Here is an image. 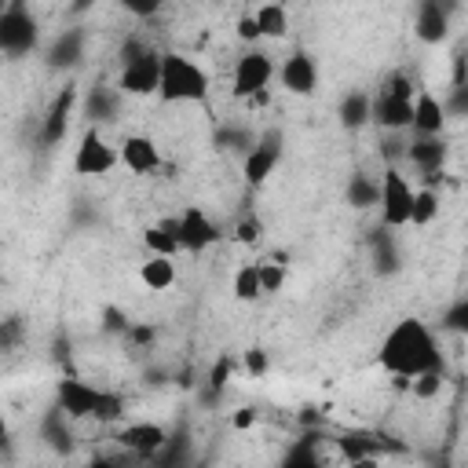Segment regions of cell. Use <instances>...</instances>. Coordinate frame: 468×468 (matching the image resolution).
I'll list each match as a JSON object with an SVG mask.
<instances>
[{
    "instance_id": "cell-5",
    "label": "cell",
    "mask_w": 468,
    "mask_h": 468,
    "mask_svg": "<svg viewBox=\"0 0 468 468\" xmlns=\"http://www.w3.org/2000/svg\"><path fill=\"white\" fill-rule=\"evenodd\" d=\"M0 48L7 58H22L40 48V22L22 0H11L0 15Z\"/></svg>"
},
{
    "instance_id": "cell-28",
    "label": "cell",
    "mask_w": 468,
    "mask_h": 468,
    "mask_svg": "<svg viewBox=\"0 0 468 468\" xmlns=\"http://www.w3.org/2000/svg\"><path fill=\"white\" fill-rule=\"evenodd\" d=\"M439 219V194L435 186H417L413 197V212H410V227H428Z\"/></svg>"
},
{
    "instance_id": "cell-11",
    "label": "cell",
    "mask_w": 468,
    "mask_h": 468,
    "mask_svg": "<svg viewBox=\"0 0 468 468\" xmlns=\"http://www.w3.org/2000/svg\"><path fill=\"white\" fill-rule=\"evenodd\" d=\"M278 80H282V88L289 95H300V99L314 95V88H318V62H314V55L307 48H292L285 55V62L278 66Z\"/></svg>"
},
{
    "instance_id": "cell-39",
    "label": "cell",
    "mask_w": 468,
    "mask_h": 468,
    "mask_svg": "<svg viewBox=\"0 0 468 468\" xmlns=\"http://www.w3.org/2000/svg\"><path fill=\"white\" fill-rule=\"evenodd\" d=\"M256 230H260V227H256V219H245V223L238 227V238H241V241H252V238H256Z\"/></svg>"
},
{
    "instance_id": "cell-41",
    "label": "cell",
    "mask_w": 468,
    "mask_h": 468,
    "mask_svg": "<svg viewBox=\"0 0 468 468\" xmlns=\"http://www.w3.org/2000/svg\"><path fill=\"white\" fill-rule=\"evenodd\" d=\"M435 4H439L442 11H450V15H457V11H461V0H435Z\"/></svg>"
},
{
    "instance_id": "cell-23",
    "label": "cell",
    "mask_w": 468,
    "mask_h": 468,
    "mask_svg": "<svg viewBox=\"0 0 468 468\" xmlns=\"http://www.w3.org/2000/svg\"><path fill=\"white\" fill-rule=\"evenodd\" d=\"M252 15H256V26H260L263 40H285V37H289V11H285L282 0L260 4Z\"/></svg>"
},
{
    "instance_id": "cell-16",
    "label": "cell",
    "mask_w": 468,
    "mask_h": 468,
    "mask_svg": "<svg viewBox=\"0 0 468 468\" xmlns=\"http://www.w3.org/2000/svg\"><path fill=\"white\" fill-rule=\"evenodd\" d=\"M450 113L442 106V99H435L428 88H417V99H413V124H410V135H442Z\"/></svg>"
},
{
    "instance_id": "cell-36",
    "label": "cell",
    "mask_w": 468,
    "mask_h": 468,
    "mask_svg": "<svg viewBox=\"0 0 468 468\" xmlns=\"http://www.w3.org/2000/svg\"><path fill=\"white\" fill-rule=\"evenodd\" d=\"M267 369H271L267 351H263V347H249V351H245V373H249V377H263Z\"/></svg>"
},
{
    "instance_id": "cell-10",
    "label": "cell",
    "mask_w": 468,
    "mask_h": 468,
    "mask_svg": "<svg viewBox=\"0 0 468 468\" xmlns=\"http://www.w3.org/2000/svg\"><path fill=\"white\" fill-rule=\"evenodd\" d=\"M176 234H179L183 252H205L208 245L219 241L216 219L205 216V208H197V205H186V208L176 216Z\"/></svg>"
},
{
    "instance_id": "cell-38",
    "label": "cell",
    "mask_w": 468,
    "mask_h": 468,
    "mask_svg": "<svg viewBox=\"0 0 468 468\" xmlns=\"http://www.w3.org/2000/svg\"><path fill=\"white\" fill-rule=\"evenodd\" d=\"M223 384H227V358H223V362L212 369V391H219Z\"/></svg>"
},
{
    "instance_id": "cell-17",
    "label": "cell",
    "mask_w": 468,
    "mask_h": 468,
    "mask_svg": "<svg viewBox=\"0 0 468 468\" xmlns=\"http://www.w3.org/2000/svg\"><path fill=\"white\" fill-rule=\"evenodd\" d=\"M450 22L453 15L442 11L435 0H417V11H413V33L420 44H442L450 37Z\"/></svg>"
},
{
    "instance_id": "cell-27",
    "label": "cell",
    "mask_w": 468,
    "mask_h": 468,
    "mask_svg": "<svg viewBox=\"0 0 468 468\" xmlns=\"http://www.w3.org/2000/svg\"><path fill=\"white\" fill-rule=\"evenodd\" d=\"M121 88H106V84H99V88H91L88 91V102H84V110H88V117L99 124V121H110L113 113H117V102H121Z\"/></svg>"
},
{
    "instance_id": "cell-8",
    "label": "cell",
    "mask_w": 468,
    "mask_h": 468,
    "mask_svg": "<svg viewBox=\"0 0 468 468\" xmlns=\"http://www.w3.org/2000/svg\"><path fill=\"white\" fill-rule=\"evenodd\" d=\"M282 154H285V132H282V128H263L260 139H256V146L241 157V176H245V183H249L252 190H260V186L271 179V172L278 168Z\"/></svg>"
},
{
    "instance_id": "cell-14",
    "label": "cell",
    "mask_w": 468,
    "mask_h": 468,
    "mask_svg": "<svg viewBox=\"0 0 468 468\" xmlns=\"http://www.w3.org/2000/svg\"><path fill=\"white\" fill-rule=\"evenodd\" d=\"M73 102H77V88H73V84H66V88L51 99V106H48V113H44V121H40V146H44V150H51V146H58V143L66 139Z\"/></svg>"
},
{
    "instance_id": "cell-35",
    "label": "cell",
    "mask_w": 468,
    "mask_h": 468,
    "mask_svg": "<svg viewBox=\"0 0 468 468\" xmlns=\"http://www.w3.org/2000/svg\"><path fill=\"white\" fill-rule=\"evenodd\" d=\"M234 33H238V40H241V44H249V48L263 40V33H260V26H256V15H241V18H238V26H234Z\"/></svg>"
},
{
    "instance_id": "cell-20",
    "label": "cell",
    "mask_w": 468,
    "mask_h": 468,
    "mask_svg": "<svg viewBox=\"0 0 468 468\" xmlns=\"http://www.w3.org/2000/svg\"><path fill=\"white\" fill-rule=\"evenodd\" d=\"M336 117H340V128H347V132H358V128L373 124V91H366V88L344 91L340 106H336Z\"/></svg>"
},
{
    "instance_id": "cell-6",
    "label": "cell",
    "mask_w": 468,
    "mask_h": 468,
    "mask_svg": "<svg viewBox=\"0 0 468 468\" xmlns=\"http://www.w3.org/2000/svg\"><path fill=\"white\" fill-rule=\"evenodd\" d=\"M278 77V66H274V55L271 51H263V48H245L241 55H238V62H234V77H230V91H234V99H256V95H263L267 88H271V80Z\"/></svg>"
},
{
    "instance_id": "cell-40",
    "label": "cell",
    "mask_w": 468,
    "mask_h": 468,
    "mask_svg": "<svg viewBox=\"0 0 468 468\" xmlns=\"http://www.w3.org/2000/svg\"><path fill=\"white\" fill-rule=\"evenodd\" d=\"M252 424V410H241L238 417H234V428H249Z\"/></svg>"
},
{
    "instance_id": "cell-31",
    "label": "cell",
    "mask_w": 468,
    "mask_h": 468,
    "mask_svg": "<svg viewBox=\"0 0 468 468\" xmlns=\"http://www.w3.org/2000/svg\"><path fill=\"white\" fill-rule=\"evenodd\" d=\"M442 380H446V369H428V373L410 377V388L417 399H435L442 391Z\"/></svg>"
},
{
    "instance_id": "cell-22",
    "label": "cell",
    "mask_w": 468,
    "mask_h": 468,
    "mask_svg": "<svg viewBox=\"0 0 468 468\" xmlns=\"http://www.w3.org/2000/svg\"><path fill=\"white\" fill-rule=\"evenodd\" d=\"M139 282L154 292H165L176 285V256H146L143 267H139Z\"/></svg>"
},
{
    "instance_id": "cell-15",
    "label": "cell",
    "mask_w": 468,
    "mask_h": 468,
    "mask_svg": "<svg viewBox=\"0 0 468 468\" xmlns=\"http://www.w3.org/2000/svg\"><path fill=\"white\" fill-rule=\"evenodd\" d=\"M369 267L377 278H391L402 271V252H399V241H395V230L377 223L373 234H369Z\"/></svg>"
},
{
    "instance_id": "cell-37",
    "label": "cell",
    "mask_w": 468,
    "mask_h": 468,
    "mask_svg": "<svg viewBox=\"0 0 468 468\" xmlns=\"http://www.w3.org/2000/svg\"><path fill=\"white\" fill-rule=\"evenodd\" d=\"M117 417H121V399H117V395H102V406H99L95 420L110 424V420H117Z\"/></svg>"
},
{
    "instance_id": "cell-18",
    "label": "cell",
    "mask_w": 468,
    "mask_h": 468,
    "mask_svg": "<svg viewBox=\"0 0 468 468\" xmlns=\"http://www.w3.org/2000/svg\"><path fill=\"white\" fill-rule=\"evenodd\" d=\"M121 165L135 176H154L161 168V146L150 135H128L121 143Z\"/></svg>"
},
{
    "instance_id": "cell-19",
    "label": "cell",
    "mask_w": 468,
    "mask_h": 468,
    "mask_svg": "<svg viewBox=\"0 0 468 468\" xmlns=\"http://www.w3.org/2000/svg\"><path fill=\"white\" fill-rule=\"evenodd\" d=\"M117 442H121L124 450L139 453V457H154V453L168 442V431H165L161 424H154V420H135V424H124V428L117 431Z\"/></svg>"
},
{
    "instance_id": "cell-12",
    "label": "cell",
    "mask_w": 468,
    "mask_h": 468,
    "mask_svg": "<svg viewBox=\"0 0 468 468\" xmlns=\"http://www.w3.org/2000/svg\"><path fill=\"white\" fill-rule=\"evenodd\" d=\"M446 154H450V146H446L442 135H410L406 161L424 176L428 186L435 183V176H442V168H446Z\"/></svg>"
},
{
    "instance_id": "cell-24",
    "label": "cell",
    "mask_w": 468,
    "mask_h": 468,
    "mask_svg": "<svg viewBox=\"0 0 468 468\" xmlns=\"http://www.w3.org/2000/svg\"><path fill=\"white\" fill-rule=\"evenodd\" d=\"M143 245H146V252H154V256H176V252H183L179 234H176V219H161V223L146 227V230H143Z\"/></svg>"
},
{
    "instance_id": "cell-32",
    "label": "cell",
    "mask_w": 468,
    "mask_h": 468,
    "mask_svg": "<svg viewBox=\"0 0 468 468\" xmlns=\"http://www.w3.org/2000/svg\"><path fill=\"white\" fill-rule=\"evenodd\" d=\"M442 106H446L450 117H468V80H464V77L453 80V88H450V95L442 99Z\"/></svg>"
},
{
    "instance_id": "cell-25",
    "label": "cell",
    "mask_w": 468,
    "mask_h": 468,
    "mask_svg": "<svg viewBox=\"0 0 468 468\" xmlns=\"http://www.w3.org/2000/svg\"><path fill=\"white\" fill-rule=\"evenodd\" d=\"M347 205L351 208H373V205H380V179H373L366 172H355L347 179Z\"/></svg>"
},
{
    "instance_id": "cell-1",
    "label": "cell",
    "mask_w": 468,
    "mask_h": 468,
    "mask_svg": "<svg viewBox=\"0 0 468 468\" xmlns=\"http://www.w3.org/2000/svg\"><path fill=\"white\" fill-rule=\"evenodd\" d=\"M377 362L384 373L391 377H417V373H428V369H446V358L439 351V340L435 333L428 329V322L420 318H399L384 340H380V351H377Z\"/></svg>"
},
{
    "instance_id": "cell-3",
    "label": "cell",
    "mask_w": 468,
    "mask_h": 468,
    "mask_svg": "<svg viewBox=\"0 0 468 468\" xmlns=\"http://www.w3.org/2000/svg\"><path fill=\"white\" fill-rule=\"evenodd\" d=\"M161 102H205L208 99V73L179 51H161Z\"/></svg>"
},
{
    "instance_id": "cell-13",
    "label": "cell",
    "mask_w": 468,
    "mask_h": 468,
    "mask_svg": "<svg viewBox=\"0 0 468 468\" xmlns=\"http://www.w3.org/2000/svg\"><path fill=\"white\" fill-rule=\"evenodd\" d=\"M102 395H106V391L91 388V384L80 380V377H62L58 388H55V402H58L73 420H80V417H95L99 406H102Z\"/></svg>"
},
{
    "instance_id": "cell-30",
    "label": "cell",
    "mask_w": 468,
    "mask_h": 468,
    "mask_svg": "<svg viewBox=\"0 0 468 468\" xmlns=\"http://www.w3.org/2000/svg\"><path fill=\"white\" fill-rule=\"evenodd\" d=\"M256 139H260V135H252L249 128H241V124H238V128H223V132L216 135V146L234 150V154H241V157H245V154L256 146Z\"/></svg>"
},
{
    "instance_id": "cell-9",
    "label": "cell",
    "mask_w": 468,
    "mask_h": 468,
    "mask_svg": "<svg viewBox=\"0 0 468 468\" xmlns=\"http://www.w3.org/2000/svg\"><path fill=\"white\" fill-rule=\"evenodd\" d=\"M117 161H121V150H113V146L102 139L99 124H88V132L80 135L77 154H73V172L91 179V176H106V172H113Z\"/></svg>"
},
{
    "instance_id": "cell-7",
    "label": "cell",
    "mask_w": 468,
    "mask_h": 468,
    "mask_svg": "<svg viewBox=\"0 0 468 468\" xmlns=\"http://www.w3.org/2000/svg\"><path fill=\"white\" fill-rule=\"evenodd\" d=\"M413 197H417V186L406 179V172L399 165H388L380 172V223L399 230V227H410V212H413Z\"/></svg>"
},
{
    "instance_id": "cell-2",
    "label": "cell",
    "mask_w": 468,
    "mask_h": 468,
    "mask_svg": "<svg viewBox=\"0 0 468 468\" xmlns=\"http://www.w3.org/2000/svg\"><path fill=\"white\" fill-rule=\"evenodd\" d=\"M413 99L417 88L410 80L406 69H395L380 80V88L373 91V124L380 132H410L413 124Z\"/></svg>"
},
{
    "instance_id": "cell-26",
    "label": "cell",
    "mask_w": 468,
    "mask_h": 468,
    "mask_svg": "<svg viewBox=\"0 0 468 468\" xmlns=\"http://www.w3.org/2000/svg\"><path fill=\"white\" fill-rule=\"evenodd\" d=\"M230 289H234V300L241 303H252L263 296V278H260V263H241L230 278Z\"/></svg>"
},
{
    "instance_id": "cell-4",
    "label": "cell",
    "mask_w": 468,
    "mask_h": 468,
    "mask_svg": "<svg viewBox=\"0 0 468 468\" xmlns=\"http://www.w3.org/2000/svg\"><path fill=\"white\" fill-rule=\"evenodd\" d=\"M117 88L124 95H157V88H161V51H154L143 40H128L121 48Z\"/></svg>"
},
{
    "instance_id": "cell-21",
    "label": "cell",
    "mask_w": 468,
    "mask_h": 468,
    "mask_svg": "<svg viewBox=\"0 0 468 468\" xmlns=\"http://www.w3.org/2000/svg\"><path fill=\"white\" fill-rule=\"evenodd\" d=\"M84 58V29H62L48 48V69H73Z\"/></svg>"
},
{
    "instance_id": "cell-33",
    "label": "cell",
    "mask_w": 468,
    "mask_h": 468,
    "mask_svg": "<svg viewBox=\"0 0 468 468\" xmlns=\"http://www.w3.org/2000/svg\"><path fill=\"white\" fill-rule=\"evenodd\" d=\"M442 325H446L450 333H457V336L468 340V296H461V300L442 314Z\"/></svg>"
},
{
    "instance_id": "cell-29",
    "label": "cell",
    "mask_w": 468,
    "mask_h": 468,
    "mask_svg": "<svg viewBox=\"0 0 468 468\" xmlns=\"http://www.w3.org/2000/svg\"><path fill=\"white\" fill-rule=\"evenodd\" d=\"M256 263H260V278H263V296L282 292V285H285V278H289L285 256L274 252V256H263V260H256Z\"/></svg>"
},
{
    "instance_id": "cell-34",
    "label": "cell",
    "mask_w": 468,
    "mask_h": 468,
    "mask_svg": "<svg viewBox=\"0 0 468 468\" xmlns=\"http://www.w3.org/2000/svg\"><path fill=\"white\" fill-rule=\"evenodd\" d=\"M117 7H124L132 18H154L165 7V0H117Z\"/></svg>"
}]
</instances>
